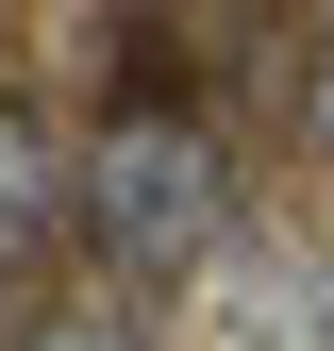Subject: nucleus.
I'll return each mask as SVG.
<instances>
[{
	"label": "nucleus",
	"mask_w": 334,
	"mask_h": 351,
	"mask_svg": "<svg viewBox=\"0 0 334 351\" xmlns=\"http://www.w3.org/2000/svg\"><path fill=\"white\" fill-rule=\"evenodd\" d=\"M51 217H67V134L0 101V285H17L34 251H51Z\"/></svg>",
	"instance_id": "obj_2"
},
{
	"label": "nucleus",
	"mask_w": 334,
	"mask_h": 351,
	"mask_svg": "<svg viewBox=\"0 0 334 351\" xmlns=\"http://www.w3.org/2000/svg\"><path fill=\"white\" fill-rule=\"evenodd\" d=\"M67 217L101 234V268H201V251L234 234V151H218V117H184V101H134V117H101V134L67 151Z\"/></svg>",
	"instance_id": "obj_1"
},
{
	"label": "nucleus",
	"mask_w": 334,
	"mask_h": 351,
	"mask_svg": "<svg viewBox=\"0 0 334 351\" xmlns=\"http://www.w3.org/2000/svg\"><path fill=\"white\" fill-rule=\"evenodd\" d=\"M301 134H318V167H334V17H318V51H301Z\"/></svg>",
	"instance_id": "obj_4"
},
{
	"label": "nucleus",
	"mask_w": 334,
	"mask_h": 351,
	"mask_svg": "<svg viewBox=\"0 0 334 351\" xmlns=\"http://www.w3.org/2000/svg\"><path fill=\"white\" fill-rule=\"evenodd\" d=\"M0 351H151V335L117 318V301H51V318H17Z\"/></svg>",
	"instance_id": "obj_3"
}]
</instances>
